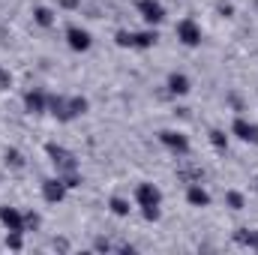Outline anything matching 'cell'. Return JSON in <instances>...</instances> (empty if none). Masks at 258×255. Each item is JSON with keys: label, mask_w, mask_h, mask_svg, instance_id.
<instances>
[{"label": "cell", "mask_w": 258, "mask_h": 255, "mask_svg": "<svg viewBox=\"0 0 258 255\" xmlns=\"http://www.w3.org/2000/svg\"><path fill=\"white\" fill-rule=\"evenodd\" d=\"M135 198H138V207L144 213V219H159V204H162V192L156 189L153 183H141L135 189Z\"/></svg>", "instance_id": "6da1fadb"}, {"label": "cell", "mask_w": 258, "mask_h": 255, "mask_svg": "<svg viewBox=\"0 0 258 255\" xmlns=\"http://www.w3.org/2000/svg\"><path fill=\"white\" fill-rule=\"evenodd\" d=\"M45 153L51 156V162H54V168H57V174L63 177V174H72V171H78V162H75V156L60 147V144H45Z\"/></svg>", "instance_id": "7a4b0ae2"}, {"label": "cell", "mask_w": 258, "mask_h": 255, "mask_svg": "<svg viewBox=\"0 0 258 255\" xmlns=\"http://www.w3.org/2000/svg\"><path fill=\"white\" fill-rule=\"evenodd\" d=\"M177 39H180L183 45H189V48L201 45V27H198L195 18H183V21L177 24Z\"/></svg>", "instance_id": "3957f363"}, {"label": "cell", "mask_w": 258, "mask_h": 255, "mask_svg": "<svg viewBox=\"0 0 258 255\" xmlns=\"http://www.w3.org/2000/svg\"><path fill=\"white\" fill-rule=\"evenodd\" d=\"M159 141L171 150V153H189V138L183 135V132H174V129H165V132H159Z\"/></svg>", "instance_id": "277c9868"}, {"label": "cell", "mask_w": 258, "mask_h": 255, "mask_svg": "<svg viewBox=\"0 0 258 255\" xmlns=\"http://www.w3.org/2000/svg\"><path fill=\"white\" fill-rule=\"evenodd\" d=\"M66 42H69V48H72V51H87V48L93 45L90 33H87L84 27H78V24H72V27L66 30Z\"/></svg>", "instance_id": "5b68a950"}, {"label": "cell", "mask_w": 258, "mask_h": 255, "mask_svg": "<svg viewBox=\"0 0 258 255\" xmlns=\"http://www.w3.org/2000/svg\"><path fill=\"white\" fill-rule=\"evenodd\" d=\"M138 12H141V18L147 24H159L165 18V9H162L159 0H138Z\"/></svg>", "instance_id": "8992f818"}, {"label": "cell", "mask_w": 258, "mask_h": 255, "mask_svg": "<svg viewBox=\"0 0 258 255\" xmlns=\"http://www.w3.org/2000/svg\"><path fill=\"white\" fill-rule=\"evenodd\" d=\"M66 195V183L60 177H48V180H42V198L48 201V204H57V201H63Z\"/></svg>", "instance_id": "52a82bcc"}, {"label": "cell", "mask_w": 258, "mask_h": 255, "mask_svg": "<svg viewBox=\"0 0 258 255\" xmlns=\"http://www.w3.org/2000/svg\"><path fill=\"white\" fill-rule=\"evenodd\" d=\"M231 132H234L240 141H246V144H258V123H249L246 117H237L234 126H231Z\"/></svg>", "instance_id": "ba28073f"}, {"label": "cell", "mask_w": 258, "mask_h": 255, "mask_svg": "<svg viewBox=\"0 0 258 255\" xmlns=\"http://www.w3.org/2000/svg\"><path fill=\"white\" fill-rule=\"evenodd\" d=\"M24 108H27L30 114H45V111H48V96H45L42 90H27V93H24Z\"/></svg>", "instance_id": "9c48e42d"}, {"label": "cell", "mask_w": 258, "mask_h": 255, "mask_svg": "<svg viewBox=\"0 0 258 255\" xmlns=\"http://www.w3.org/2000/svg\"><path fill=\"white\" fill-rule=\"evenodd\" d=\"M0 222L6 231H24V213H18L15 207H0Z\"/></svg>", "instance_id": "30bf717a"}, {"label": "cell", "mask_w": 258, "mask_h": 255, "mask_svg": "<svg viewBox=\"0 0 258 255\" xmlns=\"http://www.w3.org/2000/svg\"><path fill=\"white\" fill-rule=\"evenodd\" d=\"M48 111L57 117V120H72V111H69V99L66 96H48Z\"/></svg>", "instance_id": "8fae6325"}, {"label": "cell", "mask_w": 258, "mask_h": 255, "mask_svg": "<svg viewBox=\"0 0 258 255\" xmlns=\"http://www.w3.org/2000/svg\"><path fill=\"white\" fill-rule=\"evenodd\" d=\"M186 201H189L192 207H207V204H210V195H207V189H204L201 183H189V189H186Z\"/></svg>", "instance_id": "7c38bea8"}, {"label": "cell", "mask_w": 258, "mask_h": 255, "mask_svg": "<svg viewBox=\"0 0 258 255\" xmlns=\"http://www.w3.org/2000/svg\"><path fill=\"white\" fill-rule=\"evenodd\" d=\"M168 90H171L174 96H186V93H189V78H186L183 72H171V75H168Z\"/></svg>", "instance_id": "4fadbf2b"}, {"label": "cell", "mask_w": 258, "mask_h": 255, "mask_svg": "<svg viewBox=\"0 0 258 255\" xmlns=\"http://www.w3.org/2000/svg\"><path fill=\"white\" fill-rule=\"evenodd\" d=\"M234 240H237L240 246H246V249H255V252H258V231H252V228H240V231L234 234Z\"/></svg>", "instance_id": "5bb4252c"}, {"label": "cell", "mask_w": 258, "mask_h": 255, "mask_svg": "<svg viewBox=\"0 0 258 255\" xmlns=\"http://www.w3.org/2000/svg\"><path fill=\"white\" fill-rule=\"evenodd\" d=\"M33 21H36L39 27H51V24H54V12H51L48 6H36V9H33Z\"/></svg>", "instance_id": "9a60e30c"}, {"label": "cell", "mask_w": 258, "mask_h": 255, "mask_svg": "<svg viewBox=\"0 0 258 255\" xmlns=\"http://www.w3.org/2000/svg\"><path fill=\"white\" fill-rule=\"evenodd\" d=\"M156 39H159L156 30H141V33H135V48H153Z\"/></svg>", "instance_id": "2e32d148"}, {"label": "cell", "mask_w": 258, "mask_h": 255, "mask_svg": "<svg viewBox=\"0 0 258 255\" xmlns=\"http://www.w3.org/2000/svg\"><path fill=\"white\" fill-rule=\"evenodd\" d=\"M87 108H90V102H87L84 96H72V99H69V111H72V117H78V114H84Z\"/></svg>", "instance_id": "e0dca14e"}, {"label": "cell", "mask_w": 258, "mask_h": 255, "mask_svg": "<svg viewBox=\"0 0 258 255\" xmlns=\"http://www.w3.org/2000/svg\"><path fill=\"white\" fill-rule=\"evenodd\" d=\"M210 144H213L216 150H228V135L219 132V129H210Z\"/></svg>", "instance_id": "ac0fdd59"}, {"label": "cell", "mask_w": 258, "mask_h": 255, "mask_svg": "<svg viewBox=\"0 0 258 255\" xmlns=\"http://www.w3.org/2000/svg\"><path fill=\"white\" fill-rule=\"evenodd\" d=\"M3 159H6V165H12V168H24V156H21L15 147H9V150L3 153Z\"/></svg>", "instance_id": "d6986e66"}, {"label": "cell", "mask_w": 258, "mask_h": 255, "mask_svg": "<svg viewBox=\"0 0 258 255\" xmlns=\"http://www.w3.org/2000/svg\"><path fill=\"white\" fill-rule=\"evenodd\" d=\"M114 39H117L120 48H135V33H132V30H117Z\"/></svg>", "instance_id": "ffe728a7"}, {"label": "cell", "mask_w": 258, "mask_h": 255, "mask_svg": "<svg viewBox=\"0 0 258 255\" xmlns=\"http://www.w3.org/2000/svg\"><path fill=\"white\" fill-rule=\"evenodd\" d=\"M111 210H114L117 216H129V201L120 198V195H114V198H111Z\"/></svg>", "instance_id": "44dd1931"}, {"label": "cell", "mask_w": 258, "mask_h": 255, "mask_svg": "<svg viewBox=\"0 0 258 255\" xmlns=\"http://www.w3.org/2000/svg\"><path fill=\"white\" fill-rule=\"evenodd\" d=\"M225 201H228V207H231V210H243V204H246L240 192H228V195H225Z\"/></svg>", "instance_id": "7402d4cb"}, {"label": "cell", "mask_w": 258, "mask_h": 255, "mask_svg": "<svg viewBox=\"0 0 258 255\" xmlns=\"http://www.w3.org/2000/svg\"><path fill=\"white\" fill-rule=\"evenodd\" d=\"M36 225H39V216L36 213H24V231L27 228H36Z\"/></svg>", "instance_id": "603a6c76"}, {"label": "cell", "mask_w": 258, "mask_h": 255, "mask_svg": "<svg viewBox=\"0 0 258 255\" xmlns=\"http://www.w3.org/2000/svg\"><path fill=\"white\" fill-rule=\"evenodd\" d=\"M12 87V75L6 69H0V90H9Z\"/></svg>", "instance_id": "cb8c5ba5"}, {"label": "cell", "mask_w": 258, "mask_h": 255, "mask_svg": "<svg viewBox=\"0 0 258 255\" xmlns=\"http://www.w3.org/2000/svg\"><path fill=\"white\" fill-rule=\"evenodd\" d=\"M57 3H60L63 9H78V6H81V0H57Z\"/></svg>", "instance_id": "d4e9b609"}, {"label": "cell", "mask_w": 258, "mask_h": 255, "mask_svg": "<svg viewBox=\"0 0 258 255\" xmlns=\"http://www.w3.org/2000/svg\"><path fill=\"white\" fill-rule=\"evenodd\" d=\"M255 183H258V180H255Z\"/></svg>", "instance_id": "484cf974"}]
</instances>
